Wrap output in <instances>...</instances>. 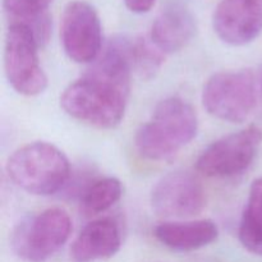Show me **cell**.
<instances>
[{
    "instance_id": "5",
    "label": "cell",
    "mask_w": 262,
    "mask_h": 262,
    "mask_svg": "<svg viewBox=\"0 0 262 262\" xmlns=\"http://www.w3.org/2000/svg\"><path fill=\"white\" fill-rule=\"evenodd\" d=\"M257 100L255 76L251 71L219 72L209 78L202 91V104L214 118L242 123L253 112Z\"/></svg>"
},
{
    "instance_id": "16",
    "label": "cell",
    "mask_w": 262,
    "mask_h": 262,
    "mask_svg": "<svg viewBox=\"0 0 262 262\" xmlns=\"http://www.w3.org/2000/svg\"><path fill=\"white\" fill-rule=\"evenodd\" d=\"M123 194V186L114 177L97 179L92 182L82 194V211L89 216L99 215L114 206Z\"/></svg>"
},
{
    "instance_id": "15",
    "label": "cell",
    "mask_w": 262,
    "mask_h": 262,
    "mask_svg": "<svg viewBox=\"0 0 262 262\" xmlns=\"http://www.w3.org/2000/svg\"><path fill=\"white\" fill-rule=\"evenodd\" d=\"M238 237L248 252L262 256V178L251 186Z\"/></svg>"
},
{
    "instance_id": "9",
    "label": "cell",
    "mask_w": 262,
    "mask_h": 262,
    "mask_svg": "<svg viewBox=\"0 0 262 262\" xmlns=\"http://www.w3.org/2000/svg\"><path fill=\"white\" fill-rule=\"evenodd\" d=\"M206 205V194L196 176L176 170L164 176L151 191V207L165 219H187L199 215Z\"/></svg>"
},
{
    "instance_id": "6",
    "label": "cell",
    "mask_w": 262,
    "mask_h": 262,
    "mask_svg": "<svg viewBox=\"0 0 262 262\" xmlns=\"http://www.w3.org/2000/svg\"><path fill=\"white\" fill-rule=\"evenodd\" d=\"M38 49L40 45L30 28L19 23H9L5 36V76L10 86L23 96H37L48 87Z\"/></svg>"
},
{
    "instance_id": "17",
    "label": "cell",
    "mask_w": 262,
    "mask_h": 262,
    "mask_svg": "<svg viewBox=\"0 0 262 262\" xmlns=\"http://www.w3.org/2000/svg\"><path fill=\"white\" fill-rule=\"evenodd\" d=\"M164 63V54L143 38L132 40L133 71L143 79H151L160 71Z\"/></svg>"
},
{
    "instance_id": "14",
    "label": "cell",
    "mask_w": 262,
    "mask_h": 262,
    "mask_svg": "<svg viewBox=\"0 0 262 262\" xmlns=\"http://www.w3.org/2000/svg\"><path fill=\"white\" fill-rule=\"evenodd\" d=\"M53 0H3L9 23H19L30 28L40 48L48 43L51 35L49 5Z\"/></svg>"
},
{
    "instance_id": "3",
    "label": "cell",
    "mask_w": 262,
    "mask_h": 262,
    "mask_svg": "<svg viewBox=\"0 0 262 262\" xmlns=\"http://www.w3.org/2000/svg\"><path fill=\"white\" fill-rule=\"evenodd\" d=\"M7 173L15 186L35 196L56 193L68 182L71 164L66 154L48 142H32L12 154Z\"/></svg>"
},
{
    "instance_id": "12",
    "label": "cell",
    "mask_w": 262,
    "mask_h": 262,
    "mask_svg": "<svg viewBox=\"0 0 262 262\" xmlns=\"http://www.w3.org/2000/svg\"><path fill=\"white\" fill-rule=\"evenodd\" d=\"M197 31L196 19L187 8L171 5L160 13L151 27V42L163 54L186 48Z\"/></svg>"
},
{
    "instance_id": "18",
    "label": "cell",
    "mask_w": 262,
    "mask_h": 262,
    "mask_svg": "<svg viewBox=\"0 0 262 262\" xmlns=\"http://www.w3.org/2000/svg\"><path fill=\"white\" fill-rule=\"evenodd\" d=\"M156 0H124L128 9L133 13H146L152 8Z\"/></svg>"
},
{
    "instance_id": "8",
    "label": "cell",
    "mask_w": 262,
    "mask_h": 262,
    "mask_svg": "<svg viewBox=\"0 0 262 262\" xmlns=\"http://www.w3.org/2000/svg\"><path fill=\"white\" fill-rule=\"evenodd\" d=\"M60 38L68 58L76 63H94L102 51V27L96 9L84 0L64 8Z\"/></svg>"
},
{
    "instance_id": "11",
    "label": "cell",
    "mask_w": 262,
    "mask_h": 262,
    "mask_svg": "<svg viewBox=\"0 0 262 262\" xmlns=\"http://www.w3.org/2000/svg\"><path fill=\"white\" fill-rule=\"evenodd\" d=\"M122 246V234L112 219L89 223L72 243L71 256L76 262H91L113 257Z\"/></svg>"
},
{
    "instance_id": "1",
    "label": "cell",
    "mask_w": 262,
    "mask_h": 262,
    "mask_svg": "<svg viewBox=\"0 0 262 262\" xmlns=\"http://www.w3.org/2000/svg\"><path fill=\"white\" fill-rule=\"evenodd\" d=\"M196 110L181 97H168L156 105L152 117L135 136L138 154L148 160H166L197 135Z\"/></svg>"
},
{
    "instance_id": "4",
    "label": "cell",
    "mask_w": 262,
    "mask_h": 262,
    "mask_svg": "<svg viewBox=\"0 0 262 262\" xmlns=\"http://www.w3.org/2000/svg\"><path fill=\"white\" fill-rule=\"evenodd\" d=\"M72 220L61 209H46L20 220L10 234V247L23 261L43 262L69 239Z\"/></svg>"
},
{
    "instance_id": "10",
    "label": "cell",
    "mask_w": 262,
    "mask_h": 262,
    "mask_svg": "<svg viewBox=\"0 0 262 262\" xmlns=\"http://www.w3.org/2000/svg\"><path fill=\"white\" fill-rule=\"evenodd\" d=\"M212 25L220 40L229 45L252 42L262 32V0H222Z\"/></svg>"
},
{
    "instance_id": "7",
    "label": "cell",
    "mask_w": 262,
    "mask_h": 262,
    "mask_svg": "<svg viewBox=\"0 0 262 262\" xmlns=\"http://www.w3.org/2000/svg\"><path fill=\"white\" fill-rule=\"evenodd\" d=\"M262 142V129L250 125L222 137L202 151L196 169L211 178H227L247 170L257 155Z\"/></svg>"
},
{
    "instance_id": "13",
    "label": "cell",
    "mask_w": 262,
    "mask_h": 262,
    "mask_svg": "<svg viewBox=\"0 0 262 262\" xmlns=\"http://www.w3.org/2000/svg\"><path fill=\"white\" fill-rule=\"evenodd\" d=\"M156 239L177 252H192L211 245L219 237V228L212 220L161 223L154 229Z\"/></svg>"
},
{
    "instance_id": "2",
    "label": "cell",
    "mask_w": 262,
    "mask_h": 262,
    "mask_svg": "<svg viewBox=\"0 0 262 262\" xmlns=\"http://www.w3.org/2000/svg\"><path fill=\"white\" fill-rule=\"evenodd\" d=\"M130 87L87 71L69 84L60 96V105L69 117L99 128L113 129L122 123Z\"/></svg>"
}]
</instances>
